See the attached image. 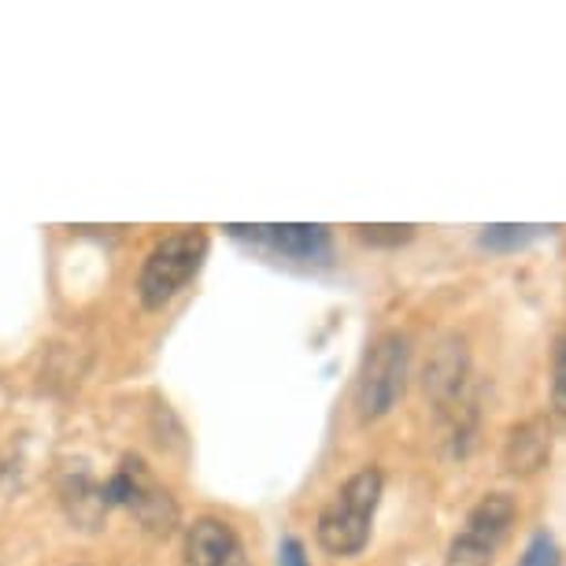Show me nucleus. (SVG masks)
I'll return each instance as SVG.
<instances>
[{"label": "nucleus", "instance_id": "8", "mask_svg": "<svg viewBox=\"0 0 566 566\" xmlns=\"http://www.w3.org/2000/svg\"><path fill=\"white\" fill-rule=\"evenodd\" d=\"M552 459V426L544 419H526L518 426H511L504 452H500V463H504L507 474L518 478H533L548 467Z\"/></svg>", "mask_w": 566, "mask_h": 566}, {"label": "nucleus", "instance_id": "1", "mask_svg": "<svg viewBox=\"0 0 566 566\" xmlns=\"http://www.w3.org/2000/svg\"><path fill=\"white\" fill-rule=\"evenodd\" d=\"M381 478L378 467H363L326 500V507L318 511L315 522V541L318 548L337 555V559H352L367 548L370 530H374V511L381 504Z\"/></svg>", "mask_w": 566, "mask_h": 566}, {"label": "nucleus", "instance_id": "4", "mask_svg": "<svg viewBox=\"0 0 566 566\" xmlns=\"http://www.w3.org/2000/svg\"><path fill=\"white\" fill-rule=\"evenodd\" d=\"M518 522V504L507 493H485L467 511L463 530L444 552V566H493Z\"/></svg>", "mask_w": 566, "mask_h": 566}, {"label": "nucleus", "instance_id": "9", "mask_svg": "<svg viewBox=\"0 0 566 566\" xmlns=\"http://www.w3.org/2000/svg\"><path fill=\"white\" fill-rule=\"evenodd\" d=\"M548 227H518V222H496V227L482 230V249L489 252H518L533 244L537 238H544Z\"/></svg>", "mask_w": 566, "mask_h": 566}, {"label": "nucleus", "instance_id": "10", "mask_svg": "<svg viewBox=\"0 0 566 566\" xmlns=\"http://www.w3.org/2000/svg\"><path fill=\"white\" fill-rule=\"evenodd\" d=\"M518 566H563V552H559V544H555L552 533H544V530L533 533Z\"/></svg>", "mask_w": 566, "mask_h": 566}, {"label": "nucleus", "instance_id": "2", "mask_svg": "<svg viewBox=\"0 0 566 566\" xmlns=\"http://www.w3.org/2000/svg\"><path fill=\"white\" fill-rule=\"evenodd\" d=\"M205 255H208L205 230H181L159 241L156 249L148 252L142 274H137V296H142V304L148 312L175 301V296L193 282Z\"/></svg>", "mask_w": 566, "mask_h": 566}, {"label": "nucleus", "instance_id": "5", "mask_svg": "<svg viewBox=\"0 0 566 566\" xmlns=\"http://www.w3.org/2000/svg\"><path fill=\"white\" fill-rule=\"evenodd\" d=\"M104 504L126 507L148 533H159V537H167L178 522L175 500H170V493L156 482V474L137 455H126L115 467V474L104 482Z\"/></svg>", "mask_w": 566, "mask_h": 566}, {"label": "nucleus", "instance_id": "3", "mask_svg": "<svg viewBox=\"0 0 566 566\" xmlns=\"http://www.w3.org/2000/svg\"><path fill=\"white\" fill-rule=\"evenodd\" d=\"M408 367H411V340L389 329L367 348V356L359 363L356 378V408L363 419H381L397 408L408 386Z\"/></svg>", "mask_w": 566, "mask_h": 566}, {"label": "nucleus", "instance_id": "6", "mask_svg": "<svg viewBox=\"0 0 566 566\" xmlns=\"http://www.w3.org/2000/svg\"><path fill=\"white\" fill-rule=\"evenodd\" d=\"M230 238L249 241L255 249H266L282 260L296 263H323L329 255L326 227H227Z\"/></svg>", "mask_w": 566, "mask_h": 566}, {"label": "nucleus", "instance_id": "12", "mask_svg": "<svg viewBox=\"0 0 566 566\" xmlns=\"http://www.w3.org/2000/svg\"><path fill=\"white\" fill-rule=\"evenodd\" d=\"M552 403L555 411L566 415V337L555 348V370H552Z\"/></svg>", "mask_w": 566, "mask_h": 566}, {"label": "nucleus", "instance_id": "13", "mask_svg": "<svg viewBox=\"0 0 566 566\" xmlns=\"http://www.w3.org/2000/svg\"><path fill=\"white\" fill-rule=\"evenodd\" d=\"M277 566H307L304 544L296 537H285L282 544H277Z\"/></svg>", "mask_w": 566, "mask_h": 566}, {"label": "nucleus", "instance_id": "11", "mask_svg": "<svg viewBox=\"0 0 566 566\" xmlns=\"http://www.w3.org/2000/svg\"><path fill=\"white\" fill-rule=\"evenodd\" d=\"M356 233L367 244H403L415 238V227H356Z\"/></svg>", "mask_w": 566, "mask_h": 566}, {"label": "nucleus", "instance_id": "7", "mask_svg": "<svg viewBox=\"0 0 566 566\" xmlns=\"http://www.w3.org/2000/svg\"><path fill=\"white\" fill-rule=\"evenodd\" d=\"M189 566H249L238 530L222 518H197L186 533Z\"/></svg>", "mask_w": 566, "mask_h": 566}]
</instances>
